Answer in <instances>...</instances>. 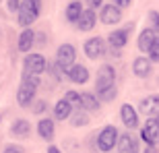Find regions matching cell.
I'll list each match as a JSON object with an SVG mask.
<instances>
[{
	"label": "cell",
	"mask_w": 159,
	"mask_h": 153,
	"mask_svg": "<svg viewBox=\"0 0 159 153\" xmlns=\"http://www.w3.org/2000/svg\"><path fill=\"white\" fill-rule=\"evenodd\" d=\"M41 12V0H23L21 11H19V25L23 29H29V25L37 21Z\"/></svg>",
	"instance_id": "cell-1"
},
{
	"label": "cell",
	"mask_w": 159,
	"mask_h": 153,
	"mask_svg": "<svg viewBox=\"0 0 159 153\" xmlns=\"http://www.w3.org/2000/svg\"><path fill=\"white\" fill-rule=\"evenodd\" d=\"M118 141H120L118 128H116V126H106V128H101V132L97 135V149L107 153V151H112L114 147H118Z\"/></svg>",
	"instance_id": "cell-2"
},
{
	"label": "cell",
	"mask_w": 159,
	"mask_h": 153,
	"mask_svg": "<svg viewBox=\"0 0 159 153\" xmlns=\"http://www.w3.org/2000/svg\"><path fill=\"white\" fill-rule=\"evenodd\" d=\"M75 58H77V50H75V46H70V44H62V46L58 48V52H56V64L66 72L75 66Z\"/></svg>",
	"instance_id": "cell-3"
},
{
	"label": "cell",
	"mask_w": 159,
	"mask_h": 153,
	"mask_svg": "<svg viewBox=\"0 0 159 153\" xmlns=\"http://www.w3.org/2000/svg\"><path fill=\"white\" fill-rule=\"evenodd\" d=\"M141 139L147 143V147L159 145V118H147L145 126L141 128Z\"/></svg>",
	"instance_id": "cell-4"
},
{
	"label": "cell",
	"mask_w": 159,
	"mask_h": 153,
	"mask_svg": "<svg viewBox=\"0 0 159 153\" xmlns=\"http://www.w3.org/2000/svg\"><path fill=\"white\" fill-rule=\"evenodd\" d=\"M114 83H116V71H114V66L103 64L99 71H97L95 91H97V93H101V91H106V89H110V87H116Z\"/></svg>",
	"instance_id": "cell-5"
},
{
	"label": "cell",
	"mask_w": 159,
	"mask_h": 153,
	"mask_svg": "<svg viewBox=\"0 0 159 153\" xmlns=\"http://www.w3.org/2000/svg\"><path fill=\"white\" fill-rule=\"evenodd\" d=\"M120 19H122V8L116 6V2H107V4L101 6L99 21L103 25H116L120 23Z\"/></svg>",
	"instance_id": "cell-6"
},
{
	"label": "cell",
	"mask_w": 159,
	"mask_h": 153,
	"mask_svg": "<svg viewBox=\"0 0 159 153\" xmlns=\"http://www.w3.org/2000/svg\"><path fill=\"white\" fill-rule=\"evenodd\" d=\"M46 68H48V62L41 54H29L25 58V72L23 75H37L39 76Z\"/></svg>",
	"instance_id": "cell-7"
},
{
	"label": "cell",
	"mask_w": 159,
	"mask_h": 153,
	"mask_svg": "<svg viewBox=\"0 0 159 153\" xmlns=\"http://www.w3.org/2000/svg\"><path fill=\"white\" fill-rule=\"evenodd\" d=\"M85 54H87L91 60H97V58H101L103 54H106V41H103V37H91V39H87L85 41Z\"/></svg>",
	"instance_id": "cell-8"
},
{
	"label": "cell",
	"mask_w": 159,
	"mask_h": 153,
	"mask_svg": "<svg viewBox=\"0 0 159 153\" xmlns=\"http://www.w3.org/2000/svg\"><path fill=\"white\" fill-rule=\"evenodd\" d=\"M132 29H134V25L130 23L128 27H124V29H114L110 35H107V39H110V46L114 48V50H120V48L126 46V41H128V35L132 33Z\"/></svg>",
	"instance_id": "cell-9"
},
{
	"label": "cell",
	"mask_w": 159,
	"mask_h": 153,
	"mask_svg": "<svg viewBox=\"0 0 159 153\" xmlns=\"http://www.w3.org/2000/svg\"><path fill=\"white\" fill-rule=\"evenodd\" d=\"M139 110L147 118H159V95H149V97L141 100Z\"/></svg>",
	"instance_id": "cell-10"
},
{
	"label": "cell",
	"mask_w": 159,
	"mask_h": 153,
	"mask_svg": "<svg viewBox=\"0 0 159 153\" xmlns=\"http://www.w3.org/2000/svg\"><path fill=\"white\" fill-rule=\"evenodd\" d=\"M35 89L37 87H33V85H29V83L21 81V87H19V91H17L19 106H23V108L31 106V104H33V100H35Z\"/></svg>",
	"instance_id": "cell-11"
},
{
	"label": "cell",
	"mask_w": 159,
	"mask_h": 153,
	"mask_svg": "<svg viewBox=\"0 0 159 153\" xmlns=\"http://www.w3.org/2000/svg\"><path fill=\"white\" fill-rule=\"evenodd\" d=\"M120 118H122L124 126H126V128H130V130L139 126V112H136L130 104H124V106L120 108Z\"/></svg>",
	"instance_id": "cell-12"
},
{
	"label": "cell",
	"mask_w": 159,
	"mask_h": 153,
	"mask_svg": "<svg viewBox=\"0 0 159 153\" xmlns=\"http://www.w3.org/2000/svg\"><path fill=\"white\" fill-rule=\"evenodd\" d=\"M118 153H139V139H136V137H132L130 132L120 135Z\"/></svg>",
	"instance_id": "cell-13"
},
{
	"label": "cell",
	"mask_w": 159,
	"mask_h": 153,
	"mask_svg": "<svg viewBox=\"0 0 159 153\" xmlns=\"http://www.w3.org/2000/svg\"><path fill=\"white\" fill-rule=\"evenodd\" d=\"M35 39H37V35H35V31H33V29H23V31H21V35H19V39H17L19 52H29L31 48L35 46Z\"/></svg>",
	"instance_id": "cell-14"
},
{
	"label": "cell",
	"mask_w": 159,
	"mask_h": 153,
	"mask_svg": "<svg viewBox=\"0 0 159 153\" xmlns=\"http://www.w3.org/2000/svg\"><path fill=\"white\" fill-rule=\"evenodd\" d=\"M155 39H157V33H155L153 29H149V27L143 29L141 35H139V50L149 54V50H151V46L155 44Z\"/></svg>",
	"instance_id": "cell-15"
},
{
	"label": "cell",
	"mask_w": 159,
	"mask_h": 153,
	"mask_svg": "<svg viewBox=\"0 0 159 153\" xmlns=\"http://www.w3.org/2000/svg\"><path fill=\"white\" fill-rule=\"evenodd\" d=\"M66 75H68V79L72 83H77V85H83V83L89 81V71H87V66H83V64H75Z\"/></svg>",
	"instance_id": "cell-16"
},
{
	"label": "cell",
	"mask_w": 159,
	"mask_h": 153,
	"mask_svg": "<svg viewBox=\"0 0 159 153\" xmlns=\"http://www.w3.org/2000/svg\"><path fill=\"white\" fill-rule=\"evenodd\" d=\"M95 21H97V17H95V11L93 8H85V12L81 15V19H79L77 27L81 31H91L95 27Z\"/></svg>",
	"instance_id": "cell-17"
},
{
	"label": "cell",
	"mask_w": 159,
	"mask_h": 153,
	"mask_svg": "<svg viewBox=\"0 0 159 153\" xmlns=\"http://www.w3.org/2000/svg\"><path fill=\"white\" fill-rule=\"evenodd\" d=\"M72 104L70 101H66V100H60L56 106H54V118L56 120H66V118H70L72 116Z\"/></svg>",
	"instance_id": "cell-18"
},
{
	"label": "cell",
	"mask_w": 159,
	"mask_h": 153,
	"mask_svg": "<svg viewBox=\"0 0 159 153\" xmlns=\"http://www.w3.org/2000/svg\"><path fill=\"white\" fill-rule=\"evenodd\" d=\"M31 132V124L25 120V118H19V120H15L11 126V135L19 137V139H25V137H29Z\"/></svg>",
	"instance_id": "cell-19"
},
{
	"label": "cell",
	"mask_w": 159,
	"mask_h": 153,
	"mask_svg": "<svg viewBox=\"0 0 159 153\" xmlns=\"http://www.w3.org/2000/svg\"><path fill=\"white\" fill-rule=\"evenodd\" d=\"M132 71H134L136 76H141V79H145V76L151 72V58H134V62H132Z\"/></svg>",
	"instance_id": "cell-20"
},
{
	"label": "cell",
	"mask_w": 159,
	"mask_h": 153,
	"mask_svg": "<svg viewBox=\"0 0 159 153\" xmlns=\"http://www.w3.org/2000/svg\"><path fill=\"white\" fill-rule=\"evenodd\" d=\"M37 132H39V137L43 141H52L54 139V120H50V118L39 120L37 122Z\"/></svg>",
	"instance_id": "cell-21"
},
{
	"label": "cell",
	"mask_w": 159,
	"mask_h": 153,
	"mask_svg": "<svg viewBox=\"0 0 159 153\" xmlns=\"http://www.w3.org/2000/svg\"><path fill=\"white\" fill-rule=\"evenodd\" d=\"M83 12H85V8H83V4L79 0H72L70 4L66 6V19H68L70 23H79V19H81Z\"/></svg>",
	"instance_id": "cell-22"
},
{
	"label": "cell",
	"mask_w": 159,
	"mask_h": 153,
	"mask_svg": "<svg viewBox=\"0 0 159 153\" xmlns=\"http://www.w3.org/2000/svg\"><path fill=\"white\" fill-rule=\"evenodd\" d=\"M81 108L85 112H97L99 110V101L93 93H81Z\"/></svg>",
	"instance_id": "cell-23"
},
{
	"label": "cell",
	"mask_w": 159,
	"mask_h": 153,
	"mask_svg": "<svg viewBox=\"0 0 159 153\" xmlns=\"http://www.w3.org/2000/svg\"><path fill=\"white\" fill-rule=\"evenodd\" d=\"M70 124H72V126H77V128H79V126H87V124H89V114L79 108L77 112H75V116L70 118Z\"/></svg>",
	"instance_id": "cell-24"
},
{
	"label": "cell",
	"mask_w": 159,
	"mask_h": 153,
	"mask_svg": "<svg viewBox=\"0 0 159 153\" xmlns=\"http://www.w3.org/2000/svg\"><path fill=\"white\" fill-rule=\"evenodd\" d=\"M149 29H153L155 33H159V12L157 11L149 12Z\"/></svg>",
	"instance_id": "cell-25"
},
{
	"label": "cell",
	"mask_w": 159,
	"mask_h": 153,
	"mask_svg": "<svg viewBox=\"0 0 159 153\" xmlns=\"http://www.w3.org/2000/svg\"><path fill=\"white\" fill-rule=\"evenodd\" d=\"M64 100H66V101H70V104H72L75 108H77V110L81 108V95H79L77 91H66Z\"/></svg>",
	"instance_id": "cell-26"
},
{
	"label": "cell",
	"mask_w": 159,
	"mask_h": 153,
	"mask_svg": "<svg viewBox=\"0 0 159 153\" xmlns=\"http://www.w3.org/2000/svg\"><path fill=\"white\" fill-rule=\"evenodd\" d=\"M97 97H99L101 101H112L114 97H116V87H110V89H106V91L97 93Z\"/></svg>",
	"instance_id": "cell-27"
},
{
	"label": "cell",
	"mask_w": 159,
	"mask_h": 153,
	"mask_svg": "<svg viewBox=\"0 0 159 153\" xmlns=\"http://www.w3.org/2000/svg\"><path fill=\"white\" fill-rule=\"evenodd\" d=\"M149 58H151V62H159V37L155 39V44L149 50Z\"/></svg>",
	"instance_id": "cell-28"
},
{
	"label": "cell",
	"mask_w": 159,
	"mask_h": 153,
	"mask_svg": "<svg viewBox=\"0 0 159 153\" xmlns=\"http://www.w3.org/2000/svg\"><path fill=\"white\" fill-rule=\"evenodd\" d=\"M6 4H8V11H11V12H17V15H19L23 0H6Z\"/></svg>",
	"instance_id": "cell-29"
},
{
	"label": "cell",
	"mask_w": 159,
	"mask_h": 153,
	"mask_svg": "<svg viewBox=\"0 0 159 153\" xmlns=\"http://www.w3.org/2000/svg\"><path fill=\"white\" fill-rule=\"evenodd\" d=\"M46 110H48L46 101H35V104H33V114H43Z\"/></svg>",
	"instance_id": "cell-30"
},
{
	"label": "cell",
	"mask_w": 159,
	"mask_h": 153,
	"mask_svg": "<svg viewBox=\"0 0 159 153\" xmlns=\"http://www.w3.org/2000/svg\"><path fill=\"white\" fill-rule=\"evenodd\" d=\"M2 153H25V149L21 145H6Z\"/></svg>",
	"instance_id": "cell-31"
},
{
	"label": "cell",
	"mask_w": 159,
	"mask_h": 153,
	"mask_svg": "<svg viewBox=\"0 0 159 153\" xmlns=\"http://www.w3.org/2000/svg\"><path fill=\"white\" fill-rule=\"evenodd\" d=\"M87 4H89V8H101L103 6V0H87Z\"/></svg>",
	"instance_id": "cell-32"
},
{
	"label": "cell",
	"mask_w": 159,
	"mask_h": 153,
	"mask_svg": "<svg viewBox=\"0 0 159 153\" xmlns=\"http://www.w3.org/2000/svg\"><path fill=\"white\" fill-rule=\"evenodd\" d=\"M130 2H132V0H116V6H120V8H126V6H130Z\"/></svg>",
	"instance_id": "cell-33"
},
{
	"label": "cell",
	"mask_w": 159,
	"mask_h": 153,
	"mask_svg": "<svg viewBox=\"0 0 159 153\" xmlns=\"http://www.w3.org/2000/svg\"><path fill=\"white\" fill-rule=\"evenodd\" d=\"M43 39H46V37H43V33H39V35H37V41H35V46H43Z\"/></svg>",
	"instance_id": "cell-34"
},
{
	"label": "cell",
	"mask_w": 159,
	"mask_h": 153,
	"mask_svg": "<svg viewBox=\"0 0 159 153\" xmlns=\"http://www.w3.org/2000/svg\"><path fill=\"white\" fill-rule=\"evenodd\" d=\"M48 153H62V151H60L58 147H54V145H50V147H48Z\"/></svg>",
	"instance_id": "cell-35"
},
{
	"label": "cell",
	"mask_w": 159,
	"mask_h": 153,
	"mask_svg": "<svg viewBox=\"0 0 159 153\" xmlns=\"http://www.w3.org/2000/svg\"><path fill=\"white\" fill-rule=\"evenodd\" d=\"M145 153H159V151H157V147H147Z\"/></svg>",
	"instance_id": "cell-36"
}]
</instances>
